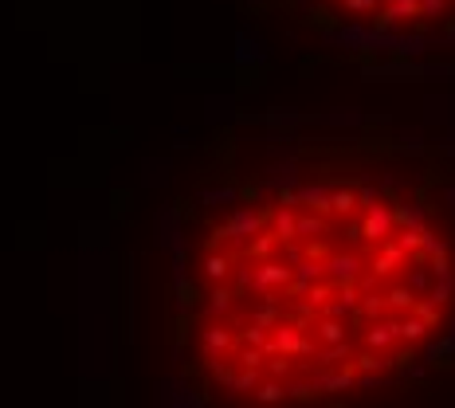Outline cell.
I'll use <instances>...</instances> for the list:
<instances>
[{
    "mask_svg": "<svg viewBox=\"0 0 455 408\" xmlns=\"http://www.w3.org/2000/svg\"><path fill=\"white\" fill-rule=\"evenodd\" d=\"M451 173L322 146L216 197L188 236L181 358L232 405H318L388 385L455 334Z\"/></svg>",
    "mask_w": 455,
    "mask_h": 408,
    "instance_id": "cell-1",
    "label": "cell"
},
{
    "mask_svg": "<svg viewBox=\"0 0 455 408\" xmlns=\"http://www.w3.org/2000/svg\"><path fill=\"white\" fill-rule=\"evenodd\" d=\"M326 28L369 31L388 40H447L455 36V0H298Z\"/></svg>",
    "mask_w": 455,
    "mask_h": 408,
    "instance_id": "cell-2",
    "label": "cell"
}]
</instances>
